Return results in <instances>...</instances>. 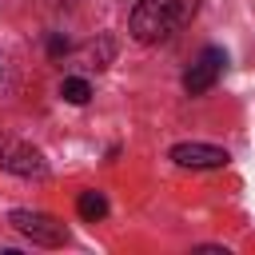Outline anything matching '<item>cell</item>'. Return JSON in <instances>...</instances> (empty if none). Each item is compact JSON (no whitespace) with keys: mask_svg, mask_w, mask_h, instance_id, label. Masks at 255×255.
I'll use <instances>...</instances> for the list:
<instances>
[{"mask_svg":"<svg viewBox=\"0 0 255 255\" xmlns=\"http://www.w3.org/2000/svg\"><path fill=\"white\" fill-rule=\"evenodd\" d=\"M195 8H199V0H139L131 8L128 32L139 44H159L171 32H179L183 24H191Z\"/></svg>","mask_w":255,"mask_h":255,"instance_id":"1","label":"cell"},{"mask_svg":"<svg viewBox=\"0 0 255 255\" xmlns=\"http://www.w3.org/2000/svg\"><path fill=\"white\" fill-rule=\"evenodd\" d=\"M12 227L40 247H64L68 243V227L56 215H44V211H12Z\"/></svg>","mask_w":255,"mask_h":255,"instance_id":"2","label":"cell"},{"mask_svg":"<svg viewBox=\"0 0 255 255\" xmlns=\"http://www.w3.org/2000/svg\"><path fill=\"white\" fill-rule=\"evenodd\" d=\"M223 68H227V52H223V48H207V52L183 72V92H187V96H203V92L219 80Z\"/></svg>","mask_w":255,"mask_h":255,"instance_id":"3","label":"cell"},{"mask_svg":"<svg viewBox=\"0 0 255 255\" xmlns=\"http://www.w3.org/2000/svg\"><path fill=\"white\" fill-rule=\"evenodd\" d=\"M171 159L179 163V167H227V151L223 147H215V143H175L171 147Z\"/></svg>","mask_w":255,"mask_h":255,"instance_id":"4","label":"cell"},{"mask_svg":"<svg viewBox=\"0 0 255 255\" xmlns=\"http://www.w3.org/2000/svg\"><path fill=\"white\" fill-rule=\"evenodd\" d=\"M4 167L8 171H20V175H44L48 171V163H44V155L36 147H12L8 159H4Z\"/></svg>","mask_w":255,"mask_h":255,"instance_id":"5","label":"cell"},{"mask_svg":"<svg viewBox=\"0 0 255 255\" xmlns=\"http://www.w3.org/2000/svg\"><path fill=\"white\" fill-rule=\"evenodd\" d=\"M76 207H80V215H84V219H92V223L108 215V199H104L100 191H80V199H76Z\"/></svg>","mask_w":255,"mask_h":255,"instance_id":"6","label":"cell"},{"mask_svg":"<svg viewBox=\"0 0 255 255\" xmlns=\"http://www.w3.org/2000/svg\"><path fill=\"white\" fill-rule=\"evenodd\" d=\"M60 96H64L68 104H88V100H92V84H88L84 76H68V80L60 84Z\"/></svg>","mask_w":255,"mask_h":255,"instance_id":"7","label":"cell"},{"mask_svg":"<svg viewBox=\"0 0 255 255\" xmlns=\"http://www.w3.org/2000/svg\"><path fill=\"white\" fill-rule=\"evenodd\" d=\"M64 52H68V40L64 36H52L48 40V56H64Z\"/></svg>","mask_w":255,"mask_h":255,"instance_id":"8","label":"cell"}]
</instances>
